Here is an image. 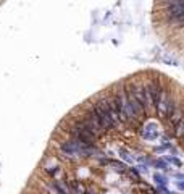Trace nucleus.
Returning <instances> with one entry per match:
<instances>
[{
    "mask_svg": "<svg viewBox=\"0 0 184 194\" xmlns=\"http://www.w3.org/2000/svg\"><path fill=\"white\" fill-rule=\"evenodd\" d=\"M92 110H94L95 117H97L98 123H100L102 130L107 131V130H111L113 126H116L113 117L110 113V107H108V97L107 96H100L97 100L94 102L92 105Z\"/></svg>",
    "mask_w": 184,
    "mask_h": 194,
    "instance_id": "obj_1",
    "label": "nucleus"
},
{
    "mask_svg": "<svg viewBox=\"0 0 184 194\" xmlns=\"http://www.w3.org/2000/svg\"><path fill=\"white\" fill-rule=\"evenodd\" d=\"M128 86L131 88L132 94L137 99V102L142 105L144 112H147L152 107L150 104V97H149V91H147V84L145 83H128Z\"/></svg>",
    "mask_w": 184,
    "mask_h": 194,
    "instance_id": "obj_2",
    "label": "nucleus"
},
{
    "mask_svg": "<svg viewBox=\"0 0 184 194\" xmlns=\"http://www.w3.org/2000/svg\"><path fill=\"white\" fill-rule=\"evenodd\" d=\"M79 123L83 125L91 134H94L95 138L100 136V134L104 133V130H102V126H100V123H98V120H97V117H95L92 107H89V109L86 110V113H84L83 120H79Z\"/></svg>",
    "mask_w": 184,
    "mask_h": 194,
    "instance_id": "obj_3",
    "label": "nucleus"
},
{
    "mask_svg": "<svg viewBox=\"0 0 184 194\" xmlns=\"http://www.w3.org/2000/svg\"><path fill=\"white\" fill-rule=\"evenodd\" d=\"M70 134L78 141V143L86 144V146H92V144H94V141H95V136H94V134H91L89 131H87L86 128L79 123V121H76V123L70 128Z\"/></svg>",
    "mask_w": 184,
    "mask_h": 194,
    "instance_id": "obj_4",
    "label": "nucleus"
},
{
    "mask_svg": "<svg viewBox=\"0 0 184 194\" xmlns=\"http://www.w3.org/2000/svg\"><path fill=\"white\" fill-rule=\"evenodd\" d=\"M124 92H126V99H128L129 109H131V113H132V118H141V117L144 115V109H142V105L137 102V99L134 97L131 88L128 86V83H126V86H124Z\"/></svg>",
    "mask_w": 184,
    "mask_h": 194,
    "instance_id": "obj_5",
    "label": "nucleus"
},
{
    "mask_svg": "<svg viewBox=\"0 0 184 194\" xmlns=\"http://www.w3.org/2000/svg\"><path fill=\"white\" fill-rule=\"evenodd\" d=\"M147 91H149V97H150L152 107H157L158 105V100H160V96H162V91H163V88L160 86L158 79H152V81L149 83Z\"/></svg>",
    "mask_w": 184,
    "mask_h": 194,
    "instance_id": "obj_6",
    "label": "nucleus"
}]
</instances>
